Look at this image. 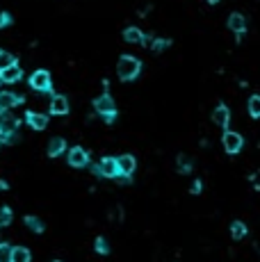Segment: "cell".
Masks as SVG:
<instances>
[{"label": "cell", "instance_id": "obj_1", "mask_svg": "<svg viewBox=\"0 0 260 262\" xmlns=\"http://www.w3.org/2000/svg\"><path fill=\"white\" fill-rule=\"evenodd\" d=\"M141 71V62L137 57H130V55H124V57H119V64H117V73H119L121 80L130 82L135 80L137 75H139Z\"/></svg>", "mask_w": 260, "mask_h": 262}, {"label": "cell", "instance_id": "obj_2", "mask_svg": "<svg viewBox=\"0 0 260 262\" xmlns=\"http://www.w3.org/2000/svg\"><path fill=\"white\" fill-rule=\"evenodd\" d=\"M94 110H96L108 123H112L114 119H117V107H114V101L110 94H103V96L94 98Z\"/></svg>", "mask_w": 260, "mask_h": 262}, {"label": "cell", "instance_id": "obj_3", "mask_svg": "<svg viewBox=\"0 0 260 262\" xmlns=\"http://www.w3.org/2000/svg\"><path fill=\"white\" fill-rule=\"evenodd\" d=\"M18 121L14 117H0V137L7 141H16Z\"/></svg>", "mask_w": 260, "mask_h": 262}, {"label": "cell", "instance_id": "obj_4", "mask_svg": "<svg viewBox=\"0 0 260 262\" xmlns=\"http://www.w3.org/2000/svg\"><path fill=\"white\" fill-rule=\"evenodd\" d=\"M94 173L96 176H105V178H114L119 173V166H117V157H103L94 166Z\"/></svg>", "mask_w": 260, "mask_h": 262}, {"label": "cell", "instance_id": "obj_5", "mask_svg": "<svg viewBox=\"0 0 260 262\" xmlns=\"http://www.w3.org/2000/svg\"><path fill=\"white\" fill-rule=\"evenodd\" d=\"M30 87L37 91H50L53 89V85H50V73L48 71H34L32 75H30Z\"/></svg>", "mask_w": 260, "mask_h": 262}, {"label": "cell", "instance_id": "obj_6", "mask_svg": "<svg viewBox=\"0 0 260 262\" xmlns=\"http://www.w3.org/2000/svg\"><path fill=\"white\" fill-rule=\"evenodd\" d=\"M224 141V148H226V153H240L242 150V137H240L238 132H231V130H226L222 137Z\"/></svg>", "mask_w": 260, "mask_h": 262}, {"label": "cell", "instance_id": "obj_7", "mask_svg": "<svg viewBox=\"0 0 260 262\" xmlns=\"http://www.w3.org/2000/svg\"><path fill=\"white\" fill-rule=\"evenodd\" d=\"M87 162H89V153H87L85 148H71L69 150V164L76 166V169H80V166H87Z\"/></svg>", "mask_w": 260, "mask_h": 262}, {"label": "cell", "instance_id": "obj_8", "mask_svg": "<svg viewBox=\"0 0 260 262\" xmlns=\"http://www.w3.org/2000/svg\"><path fill=\"white\" fill-rule=\"evenodd\" d=\"M23 98L16 96V94H9V91H0V114L7 112V110H11L14 105H18Z\"/></svg>", "mask_w": 260, "mask_h": 262}, {"label": "cell", "instance_id": "obj_9", "mask_svg": "<svg viewBox=\"0 0 260 262\" xmlns=\"http://www.w3.org/2000/svg\"><path fill=\"white\" fill-rule=\"evenodd\" d=\"M21 75H23V71L18 69V64H11L7 69H0V82H18Z\"/></svg>", "mask_w": 260, "mask_h": 262}, {"label": "cell", "instance_id": "obj_10", "mask_svg": "<svg viewBox=\"0 0 260 262\" xmlns=\"http://www.w3.org/2000/svg\"><path fill=\"white\" fill-rule=\"evenodd\" d=\"M212 121L217 123V126H222V128H226L228 121H231V112H228L226 105H219L215 107V112H212Z\"/></svg>", "mask_w": 260, "mask_h": 262}, {"label": "cell", "instance_id": "obj_11", "mask_svg": "<svg viewBox=\"0 0 260 262\" xmlns=\"http://www.w3.org/2000/svg\"><path fill=\"white\" fill-rule=\"evenodd\" d=\"M25 121L30 123L34 130H43L46 126H48V117H46V114H37V112H27Z\"/></svg>", "mask_w": 260, "mask_h": 262}, {"label": "cell", "instance_id": "obj_12", "mask_svg": "<svg viewBox=\"0 0 260 262\" xmlns=\"http://www.w3.org/2000/svg\"><path fill=\"white\" fill-rule=\"evenodd\" d=\"M50 112L57 114V117L69 112V101H66V96H53V101H50Z\"/></svg>", "mask_w": 260, "mask_h": 262}, {"label": "cell", "instance_id": "obj_13", "mask_svg": "<svg viewBox=\"0 0 260 262\" xmlns=\"http://www.w3.org/2000/svg\"><path fill=\"white\" fill-rule=\"evenodd\" d=\"M117 166H119V173H126V176H130V173L135 171L137 162H135V157H132V155H121L119 160H117Z\"/></svg>", "mask_w": 260, "mask_h": 262}, {"label": "cell", "instance_id": "obj_14", "mask_svg": "<svg viewBox=\"0 0 260 262\" xmlns=\"http://www.w3.org/2000/svg\"><path fill=\"white\" fill-rule=\"evenodd\" d=\"M228 27H231L235 34H242L244 30H247V18H244L242 14H231V16H228Z\"/></svg>", "mask_w": 260, "mask_h": 262}, {"label": "cell", "instance_id": "obj_15", "mask_svg": "<svg viewBox=\"0 0 260 262\" xmlns=\"http://www.w3.org/2000/svg\"><path fill=\"white\" fill-rule=\"evenodd\" d=\"M124 39L128 43H144V41H146V37H144V32H141L139 27H126Z\"/></svg>", "mask_w": 260, "mask_h": 262}, {"label": "cell", "instance_id": "obj_16", "mask_svg": "<svg viewBox=\"0 0 260 262\" xmlns=\"http://www.w3.org/2000/svg\"><path fill=\"white\" fill-rule=\"evenodd\" d=\"M64 148H66V141L60 139V137H55V139H50V144H48V155L50 157H57V155H62V153H64Z\"/></svg>", "mask_w": 260, "mask_h": 262}, {"label": "cell", "instance_id": "obj_17", "mask_svg": "<svg viewBox=\"0 0 260 262\" xmlns=\"http://www.w3.org/2000/svg\"><path fill=\"white\" fill-rule=\"evenodd\" d=\"M11 262H30V251H27L25 246L11 249Z\"/></svg>", "mask_w": 260, "mask_h": 262}, {"label": "cell", "instance_id": "obj_18", "mask_svg": "<svg viewBox=\"0 0 260 262\" xmlns=\"http://www.w3.org/2000/svg\"><path fill=\"white\" fill-rule=\"evenodd\" d=\"M25 226L30 230H32V233H43V221L41 219H37V217H25Z\"/></svg>", "mask_w": 260, "mask_h": 262}, {"label": "cell", "instance_id": "obj_19", "mask_svg": "<svg viewBox=\"0 0 260 262\" xmlns=\"http://www.w3.org/2000/svg\"><path fill=\"white\" fill-rule=\"evenodd\" d=\"M192 166H194V164H192L190 157L185 155V153H180V155H178V171L180 173H187V171H192Z\"/></svg>", "mask_w": 260, "mask_h": 262}, {"label": "cell", "instance_id": "obj_20", "mask_svg": "<svg viewBox=\"0 0 260 262\" xmlns=\"http://www.w3.org/2000/svg\"><path fill=\"white\" fill-rule=\"evenodd\" d=\"M11 64H16V57L11 53H7V50H0V69H7Z\"/></svg>", "mask_w": 260, "mask_h": 262}, {"label": "cell", "instance_id": "obj_21", "mask_svg": "<svg viewBox=\"0 0 260 262\" xmlns=\"http://www.w3.org/2000/svg\"><path fill=\"white\" fill-rule=\"evenodd\" d=\"M231 235H233L235 240H242V237L247 235V226H244L242 221H235V224L231 226Z\"/></svg>", "mask_w": 260, "mask_h": 262}, {"label": "cell", "instance_id": "obj_22", "mask_svg": "<svg viewBox=\"0 0 260 262\" xmlns=\"http://www.w3.org/2000/svg\"><path fill=\"white\" fill-rule=\"evenodd\" d=\"M94 249H96V253H101V256H108L110 253V244L105 237H96V242H94Z\"/></svg>", "mask_w": 260, "mask_h": 262}, {"label": "cell", "instance_id": "obj_23", "mask_svg": "<svg viewBox=\"0 0 260 262\" xmlns=\"http://www.w3.org/2000/svg\"><path fill=\"white\" fill-rule=\"evenodd\" d=\"M249 114L254 119L260 117V96H251L249 98Z\"/></svg>", "mask_w": 260, "mask_h": 262}, {"label": "cell", "instance_id": "obj_24", "mask_svg": "<svg viewBox=\"0 0 260 262\" xmlns=\"http://www.w3.org/2000/svg\"><path fill=\"white\" fill-rule=\"evenodd\" d=\"M0 262H11V246L0 244Z\"/></svg>", "mask_w": 260, "mask_h": 262}, {"label": "cell", "instance_id": "obj_25", "mask_svg": "<svg viewBox=\"0 0 260 262\" xmlns=\"http://www.w3.org/2000/svg\"><path fill=\"white\" fill-rule=\"evenodd\" d=\"M169 43H171L169 39H153V41H151V48L155 50V53H160V50H164V48H167Z\"/></svg>", "mask_w": 260, "mask_h": 262}, {"label": "cell", "instance_id": "obj_26", "mask_svg": "<svg viewBox=\"0 0 260 262\" xmlns=\"http://www.w3.org/2000/svg\"><path fill=\"white\" fill-rule=\"evenodd\" d=\"M9 224H11V210L0 208V226H9Z\"/></svg>", "mask_w": 260, "mask_h": 262}, {"label": "cell", "instance_id": "obj_27", "mask_svg": "<svg viewBox=\"0 0 260 262\" xmlns=\"http://www.w3.org/2000/svg\"><path fill=\"white\" fill-rule=\"evenodd\" d=\"M9 23H11V16L7 14V11H2V14H0V27H7Z\"/></svg>", "mask_w": 260, "mask_h": 262}, {"label": "cell", "instance_id": "obj_28", "mask_svg": "<svg viewBox=\"0 0 260 262\" xmlns=\"http://www.w3.org/2000/svg\"><path fill=\"white\" fill-rule=\"evenodd\" d=\"M114 180L121 182V185H128V182H130V176H126V173H117V176H114Z\"/></svg>", "mask_w": 260, "mask_h": 262}, {"label": "cell", "instance_id": "obj_29", "mask_svg": "<svg viewBox=\"0 0 260 262\" xmlns=\"http://www.w3.org/2000/svg\"><path fill=\"white\" fill-rule=\"evenodd\" d=\"M121 212H124L121 208H112V214H110V217H112V221H121Z\"/></svg>", "mask_w": 260, "mask_h": 262}, {"label": "cell", "instance_id": "obj_30", "mask_svg": "<svg viewBox=\"0 0 260 262\" xmlns=\"http://www.w3.org/2000/svg\"><path fill=\"white\" fill-rule=\"evenodd\" d=\"M192 192H194V194L201 192V180H194V185H192Z\"/></svg>", "mask_w": 260, "mask_h": 262}, {"label": "cell", "instance_id": "obj_31", "mask_svg": "<svg viewBox=\"0 0 260 262\" xmlns=\"http://www.w3.org/2000/svg\"><path fill=\"white\" fill-rule=\"evenodd\" d=\"M208 2H210V5H215V2H219V0H208Z\"/></svg>", "mask_w": 260, "mask_h": 262}]
</instances>
